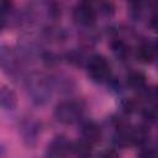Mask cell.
I'll return each mask as SVG.
<instances>
[{
	"instance_id": "6da1fadb",
	"label": "cell",
	"mask_w": 158,
	"mask_h": 158,
	"mask_svg": "<svg viewBox=\"0 0 158 158\" xmlns=\"http://www.w3.org/2000/svg\"><path fill=\"white\" fill-rule=\"evenodd\" d=\"M26 88L31 100L36 105H43L52 95L53 80L43 74L33 73L26 80Z\"/></svg>"
},
{
	"instance_id": "7a4b0ae2",
	"label": "cell",
	"mask_w": 158,
	"mask_h": 158,
	"mask_svg": "<svg viewBox=\"0 0 158 158\" xmlns=\"http://www.w3.org/2000/svg\"><path fill=\"white\" fill-rule=\"evenodd\" d=\"M83 114V106L74 100H65L59 102L54 109V117L63 125H72L79 120Z\"/></svg>"
},
{
	"instance_id": "3957f363",
	"label": "cell",
	"mask_w": 158,
	"mask_h": 158,
	"mask_svg": "<svg viewBox=\"0 0 158 158\" xmlns=\"http://www.w3.org/2000/svg\"><path fill=\"white\" fill-rule=\"evenodd\" d=\"M86 69L90 79L96 83L105 81L110 75V64L107 59L101 54H93L88 59Z\"/></svg>"
},
{
	"instance_id": "277c9868",
	"label": "cell",
	"mask_w": 158,
	"mask_h": 158,
	"mask_svg": "<svg viewBox=\"0 0 158 158\" xmlns=\"http://www.w3.org/2000/svg\"><path fill=\"white\" fill-rule=\"evenodd\" d=\"M72 15H73V20L75 23L88 27L94 23L96 12L91 4L83 1V2H78L74 6Z\"/></svg>"
},
{
	"instance_id": "5b68a950",
	"label": "cell",
	"mask_w": 158,
	"mask_h": 158,
	"mask_svg": "<svg viewBox=\"0 0 158 158\" xmlns=\"http://www.w3.org/2000/svg\"><path fill=\"white\" fill-rule=\"evenodd\" d=\"M0 62H1V67L4 69V72L9 75H15L19 73L20 70V57L11 51L9 47L2 46L1 47V52H0Z\"/></svg>"
},
{
	"instance_id": "8992f818",
	"label": "cell",
	"mask_w": 158,
	"mask_h": 158,
	"mask_svg": "<svg viewBox=\"0 0 158 158\" xmlns=\"http://www.w3.org/2000/svg\"><path fill=\"white\" fill-rule=\"evenodd\" d=\"M69 149H72V144L63 137H54L47 146V156L48 158H63Z\"/></svg>"
},
{
	"instance_id": "52a82bcc",
	"label": "cell",
	"mask_w": 158,
	"mask_h": 158,
	"mask_svg": "<svg viewBox=\"0 0 158 158\" xmlns=\"http://www.w3.org/2000/svg\"><path fill=\"white\" fill-rule=\"evenodd\" d=\"M20 131H21V135L26 144L32 146L36 143V139L38 136V125L36 121L30 120V118L23 120L20 125Z\"/></svg>"
},
{
	"instance_id": "ba28073f",
	"label": "cell",
	"mask_w": 158,
	"mask_h": 158,
	"mask_svg": "<svg viewBox=\"0 0 158 158\" xmlns=\"http://www.w3.org/2000/svg\"><path fill=\"white\" fill-rule=\"evenodd\" d=\"M80 132H81L83 139H85L91 144L99 142L101 138V128L94 121H86L85 123H83Z\"/></svg>"
},
{
	"instance_id": "9c48e42d",
	"label": "cell",
	"mask_w": 158,
	"mask_h": 158,
	"mask_svg": "<svg viewBox=\"0 0 158 158\" xmlns=\"http://www.w3.org/2000/svg\"><path fill=\"white\" fill-rule=\"evenodd\" d=\"M0 104L4 110H7V111L14 110L17 104V96L15 91L7 86H2L0 90Z\"/></svg>"
},
{
	"instance_id": "30bf717a",
	"label": "cell",
	"mask_w": 158,
	"mask_h": 158,
	"mask_svg": "<svg viewBox=\"0 0 158 158\" xmlns=\"http://www.w3.org/2000/svg\"><path fill=\"white\" fill-rule=\"evenodd\" d=\"M148 137H149V131L143 125L136 126L130 130V143L131 144L141 146L148 141Z\"/></svg>"
},
{
	"instance_id": "8fae6325",
	"label": "cell",
	"mask_w": 158,
	"mask_h": 158,
	"mask_svg": "<svg viewBox=\"0 0 158 158\" xmlns=\"http://www.w3.org/2000/svg\"><path fill=\"white\" fill-rule=\"evenodd\" d=\"M126 85L131 90H142L146 86V77L141 72H131L126 77Z\"/></svg>"
},
{
	"instance_id": "7c38bea8",
	"label": "cell",
	"mask_w": 158,
	"mask_h": 158,
	"mask_svg": "<svg viewBox=\"0 0 158 158\" xmlns=\"http://www.w3.org/2000/svg\"><path fill=\"white\" fill-rule=\"evenodd\" d=\"M72 151L77 158H91V154H93L91 143L86 142L85 139L74 142L72 144Z\"/></svg>"
},
{
	"instance_id": "4fadbf2b",
	"label": "cell",
	"mask_w": 158,
	"mask_h": 158,
	"mask_svg": "<svg viewBox=\"0 0 158 158\" xmlns=\"http://www.w3.org/2000/svg\"><path fill=\"white\" fill-rule=\"evenodd\" d=\"M44 36L48 41L52 42H62L65 38V31L59 26H48L44 28Z\"/></svg>"
},
{
	"instance_id": "5bb4252c",
	"label": "cell",
	"mask_w": 158,
	"mask_h": 158,
	"mask_svg": "<svg viewBox=\"0 0 158 158\" xmlns=\"http://www.w3.org/2000/svg\"><path fill=\"white\" fill-rule=\"evenodd\" d=\"M156 54V51L153 48V46L143 43L137 48V58L142 62V63H149L153 60Z\"/></svg>"
},
{
	"instance_id": "9a60e30c",
	"label": "cell",
	"mask_w": 158,
	"mask_h": 158,
	"mask_svg": "<svg viewBox=\"0 0 158 158\" xmlns=\"http://www.w3.org/2000/svg\"><path fill=\"white\" fill-rule=\"evenodd\" d=\"M111 49H112L114 54H115L117 58L122 59V60H123V59L128 56V53H130V49H128L127 44H126L123 41H121V40H115V41H112V42H111Z\"/></svg>"
},
{
	"instance_id": "2e32d148",
	"label": "cell",
	"mask_w": 158,
	"mask_h": 158,
	"mask_svg": "<svg viewBox=\"0 0 158 158\" xmlns=\"http://www.w3.org/2000/svg\"><path fill=\"white\" fill-rule=\"evenodd\" d=\"M157 109L158 107H156V106H151V107L143 109V116L149 121H154L158 117V110Z\"/></svg>"
},
{
	"instance_id": "e0dca14e",
	"label": "cell",
	"mask_w": 158,
	"mask_h": 158,
	"mask_svg": "<svg viewBox=\"0 0 158 158\" xmlns=\"http://www.w3.org/2000/svg\"><path fill=\"white\" fill-rule=\"evenodd\" d=\"M147 98H148V100L153 104V106L158 107V85H157V86H153V88H151V89L148 90Z\"/></svg>"
},
{
	"instance_id": "ac0fdd59",
	"label": "cell",
	"mask_w": 158,
	"mask_h": 158,
	"mask_svg": "<svg viewBox=\"0 0 158 158\" xmlns=\"http://www.w3.org/2000/svg\"><path fill=\"white\" fill-rule=\"evenodd\" d=\"M138 158H158V153L152 148H144L139 152Z\"/></svg>"
},
{
	"instance_id": "d6986e66",
	"label": "cell",
	"mask_w": 158,
	"mask_h": 158,
	"mask_svg": "<svg viewBox=\"0 0 158 158\" xmlns=\"http://www.w3.org/2000/svg\"><path fill=\"white\" fill-rule=\"evenodd\" d=\"M100 158H120V156L115 149H105L100 154Z\"/></svg>"
},
{
	"instance_id": "ffe728a7",
	"label": "cell",
	"mask_w": 158,
	"mask_h": 158,
	"mask_svg": "<svg viewBox=\"0 0 158 158\" xmlns=\"http://www.w3.org/2000/svg\"><path fill=\"white\" fill-rule=\"evenodd\" d=\"M149 26H151V28H152L153 31L158 32V12H156V14L151 17V20H149Z\"/></svg>"
},
{
	"instance_id": "44dd1931",
	"label": "cell",
	"mask_w": 158,
	"mask_h": 158,
	"mask_svg": "<svg viewBox=\"0 0 158 158\" xmlns=\"http://www.w3.org/2000/svg\"><path fill=\"white\" fill-rule=\"evenodd\" d=\"M101 7H102L101 12H104L105 15H109V14H112V12H114L112 4H110V2H102V4H101Z\"/></svg>"
},
{
	"instance_id": "7402d4cb",
	"label": "cell",
	"mask_w": 158,
	"mask_h": 158,
	"mask_svg": "<svg viewBox=\"0 0 158 158\" xmlns=\"http://www.w3.org/2000/svg\"><path fill=\"white\" fill-rule=\"evenodd\" d=\"M153 48H154V51H156V52H158V40L154 42V44H153Z\"/></svg>"
}]
</instances>
